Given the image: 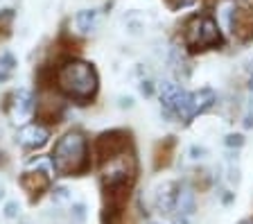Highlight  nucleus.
<instances>
[{"instance_id":"nucleus-10","label":"nucleus","mask_w":253,"mask_h":224,"mask_svg":"<svg viewBox=\"0 0 253 224\" xmlns=\"http://www.w3.org/2000/svg\"><path fill=\"white\" fill-rule=\"evenodd\" d=\"M18 140H21L25 147H41V145L47 140V129L41 127V125H37V123H30L21 129Z\"/></svg>"},{"instance_id":"nucleus-11","label":"nucleus","mask_w":253,"mask_h":224,"mask_svg":"<svg viewBox=\"0 0 253 224\" xmlns=\"http://www.w3.org/2000/svg\"><path fill=\"white\" fill-rule=\"evenodd\" d=\"M37 104H34V97L30 91H18L14 95V118L16 123H25L27 118L34 113Z\"/></svg>"},{"instance_id":"nucleus-13","label":"nucleus","mask_w":253,"mask_h":224,"mask_svg":"<svg viewBox=\"0 0 253 224\" xmlns=\"http://www.w3.org/2000/svg\"><path fill=\"white\" fill-rule=\"evenodd\" d=\"M97 18H100V14H97V9H82L77 11V16H75V25H77L79 32H93L95 25H97Z\"/></svg>"},{"instance_id":"nucleus-9","label":"nucleus","mask_w":253,"mask_h":224,"mask_svg":"<svg viewBox=\"0 0 253 224\" xmlns=\"http://www.w3.org/2000/svg\"><path fill=\"white\" fill-rule=\"evenodd\" d=\"M174 149H176V140L172 136L156 143V147H154V170H163V168H168L172 163Z\"/></svg>"},{"instance_id":"nucleus-14","label":"nucleus","mask_w":253,"mask_h":224,"mask_svg":"<svg viewBox=\"0 0 253 224\" xmlns=\"http://www.w3.org/2000/svg\"><path fill=\"white\" fill-rule=\"evenodd\" d=\"M174 206H176V211L183 215L192 213V211H195V192L188 190V188L179 190L176 192V199H174Z\"/></svg>"},{"instance_id":"nucleus-8","label":"nucleus","mask_w":253,"mask_h":224,"mask_svg":"<svg viewBox=\"0 0 253 224\" xmlns=\"http://www.w3.org/2000/svg\"><path fill=\"white\" fill-rule=\"evenodd\" d=\"M61 100L52 95H45L41 102H37V118L43 123H59V116H61Z\"/></svg>"},{"instance_id":"nucleus-4","label":"nucleus","mask_w":253,"mask_h":224,"mask_svg":"<svg viewBox=\"0 0 253 224\" xmlns=\"http://www.w3.org/2000/svg\"><path fill=\"white\" fill-rule=\"evenodd\" d=\"M131 152V134L125 129H113V132H104L100 138L95 140V156L100 163L111 161L116 156Z\"/></svg>"},{"instance_id":"nucleus-12","label":"nucleus","mask_w":253,"mask_h":224,"mask_svg":"<svg viewBox=\"0 0 253 224\" xmlns=\"http://www.w3.org/2000/svg\"><path fill=\"white\" fill-rule=\"evenodd\" d=\"M212 102H215V93H212L211 89H201L199 93L190 95V118L206 111V109H211Z\"/></svg>"},{"instance_id":"nucleus-5","label":"nucleus","mask_w":253,"mask_h":224,"mask_svg":"<svg viewBox=\"0 0 253 224\" xmlns=\"http://www.w3.org/2000/svg\"><path fill=\"white\" fill-rule=\"evenodd\" d=\"M161 100H163V107L168 113L190 120V95L176 84H165L163 91H161Z\"/></svg>"},{"instance_id":"nucleus-6","label":"nucleus","mask_w":253,"mask_h":224,"mask_svg":"<svg viewBox=\"0 0 253 224\" xmlns=\"http://www.w3.org/2000/svg\"><path fill=\"white\" fill-rule=\"evenodd\" d=\"M231 32L240 43L253 41V7L240 5L231 11Z\"/></svg>"},{"instance_id":"nucleus-16","label":"nucleus","mask_w":253,"mask_h":224,"mask_svg":"<svg viewBox=\"0 0 253 224\" xmlns=\"http://www.w3.org/2000/svg\"><path fill=\"white\" fill-rule=\"evenodd\" d=\"M16 215V204H7V218H14Z\"/></svg>"},{"instance_id":"nucleus-18","label":"nucleus","mask_w":253,"mask_h":224,"mask_svg":"<svg viewBox=\"0 0 253 224\" xmlns=\"http://www.w3.org/2000/svg\"><path fill=\"white\" fill-rule=\"evenodd\" d=\"M242 224H253V218H249V220H244Z\"/></svg>"},{"instance_id":"nucleus-15","label":"nucleus","mask_w":253,"mask_h":224,"mask_svg":"<svg viewBox=\"0 0 253 224\" xmlns=\"http://www.w3.org/2000/svg\"><path fill=\"white\" fill-rule=\"evenodd\" d=\"M11 21H14V14H11V9H7L5 14H2V18H0V41H5V39L9 37Z\"/></svg>"},{"instance_id":"nucleus-17","label":"nucleus","mask_w":253,"mask_h":224,"mask_svg":"<svg viewBox=\"0 0 253 224\" xmlns=\"http://www.w3.org/2000/svg\"><path fill=\"white\" fill-rule=\"evenodd\" d=\"M249 89L253 91V73H251V77H249Z\"/></svg>"},{"instance_id":"nucleus-2","label":"nucleus","mask_w":253,"mask_h":224,"mask_svg":"<svg viewBox=\"0 0 253 224\" xmlns=\"http://www.w3.org/2000/svg\"><path fill=\"white\" fill-rule=\"evenodd\" d=\"M52 163L59 175H82L88 170V143L84 134L70 132L59 138L52 149Z\"/></svg>"},{"instance_id":"nucleus-7","label":"nucleus","mask_w":253,"mask_h":224,"mask_svg":"<svg viewBox=\"0 0 253 224\" xmlns=\"http://www.w3.org/2000/svg\"><path fill=\"white\" fill-rule=\"evenodd\" d=\"M21 186H23V190L30 195L32 202H34V199H39L43 192L50 188V177H47L45 172H25V175L21 177Z\"/></svg>"},{"instance_id":"nucleus-3","label":"nucleus","mask_w":253,"mask_h":224,"mask_svg":"<svg viewBox=\"0 0 253 224\" xmlns=\"http://www.w3.org/2000/svg\"><path fill=\"white\" fill-rule=\"evenodd\" d=\"M183 41L185 48L192 52H204L221 45V32L217 21L211 14H195L183 25Z\"/></svg>"},{"instance_id":"nucleus-1","label":"nucleus","mask_w":253,"mask_h":224,"mask_svg":"<svg viewBox=\"0 0 253 224\" xmlns=\"http://www.w3.org/2000/svg\"><path fill=\"white\" fill-rule=\"evenodd\" d=\"M57 89L77 102H88L97 93V73L86 61H66L54 73Z\"/></svg>"}]
</instances>
